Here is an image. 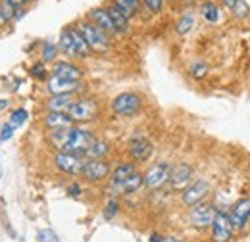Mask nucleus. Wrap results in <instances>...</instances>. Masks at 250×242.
<instances>
[{"label":"nucleus","mask_w":250,"mask_h":242,"mask_svg":"<svg viewBox=\"0 0 250 242\" xmlns=\"http://www.w3.org/2000/svg\"><path fill=\"white\" fill-rule=\"evenodd\" d=\"M50 141L60 152L85 156L89 146L93 144L94 135L89 129H83V127H69V129L52 131L50 133Z\"/></svg>","instance_id":"f257e3e1"},{"label":"nucleus","mask_w":250,"mask_h":242,"mask_svg":"<svg viewBox=\"0 0 250 242\" xmlns=\"http://www.w3.org/2000/svg\"><path fill=\"white\" fill-rule=\"evenodd\" d=\"M143 108V98L137 92H122L112 100V112L122 118H131Z\"/></svg>","instance_id":"f03ea898"},{"label":"nucleus","mask_w":250,"mask_h":242,"mask_svg":"<svg viewBox=\"0 0 250 242\" xmlns=\"http://www.w3.org/2000/svg\"><path fill=\"white\" fill-rule=\"evenodd\" d=\"M65 114L73 120V123H89V121H94L98 114V104L93 98H77L71 102Z\"/></svg>","instance_id":"7ed1b4c3"},{"label":"nucleus","mask_w":250,"mask_h":242,"mask_svg":"<svg viewBox=\"0 0 250 242\" xmlns=\"http://www.w3.org/2000/svg\"><path fill=\"white\" fill-rule=\"evenodd\" d=\"M218 213V208L210 202H200L188 210V223L194 229H208L214 223V217Z\"/></svg>","instance_id":"20e7f679"},{"label":"nucleus","mask_w":250,"mask_h":242,"mask_svg":"<svg viewBox=\"0 0 250 242\" xmlns=\"http://www.w3.org/2000/svg\"><path fill=\"white\" fill-rule=\"evenodd\" d=\"M79 33L83 35L85 42L89 44V48L94 52H106L108 50V35L104 31H100L91 21H83L77 25Z\"/></svg>","instance_id":"39448f33"},{"label":"nucleus","mask_w":250,"mask_h":242,"mask_svg":"<svg viewBox=\"0 0 250 242\" xmlns=\"http://www.w3.org/2000/svg\"><path fill=\"white\" fill-rule=\"evenodd\" d=\"M250 217V198H239L229 210H227V219L231 223L233 233H241L247 229Z\"/></svg>","instance_id":"423d86ee"},{"label":"nucleus","mask_w":250,"mask_h":242,"mask_svg":"<svg viewBox=\"0 0 250 242\" xmlns=\"http://www.w3.org/2000/svg\"><path fill=\"white\" fill-rule=\"evenodd\" d=\"M169 175H171V163L167 161H158L154 165H150L146 169V173L143 175L145 179V186L150 190H158L164 184L169 182Z\"/></svg>","instance_id":"0eeeda50"},{"label":"nucleus","mask_w":250,"mask_h":242,"mask_svg":"<svg viewBox=\"0 0 250 242\" xmlns=\"http://www.w3.org/2000/svg\"><path fill=\"white\" fill-rule=\"evenodd\" d=\"M210 192H212V184L208 181H204V179L192 181L187 188L181 192V202H183L185 206H188V208H192V206H196V204H200V202H206V198H208Z\"/></svg>","instance_id":"6e6552de"},{"label":"nucleus","mask_w":250,"mask_h":242,"mask_svg":"<svg viewBox=\"0 0 250 242\" xmlns=\"http://www.w3.org/2000/svg\"><path fill=\"white\" fill-rule=\"evenodd\" d=\"M110 173H112V165L106 160H85L83 161L81 175H83V179H87L89 182L104 181Z\"/></svg>","instance_id":"1a4fd4ad"},{"label":"nucleus","mask_w":250,"mask_h":242,"mask_svg":"<svg viewBox=\"0 0 250 242\" xmlns=\"http://www.w3.org/2000/svg\"><path fill=\"white\" fill-rule=\"evenodd\" d=\"M54 165H56L58 171H62L65 175H81L83 160H81V156H75V154L58 152L54 156Z\"/></svg>","instance_id":"9d476101"},{"label":"nucleus","mask_w":250,"mask_h":242,"mask_svg":"<svg viewBox=\"0 0 250 242\" xmlns=\"http://www.w3.org/2000/svg\"><path fill=\"white\" fill-rule=\"evenodd\" d=\"M210 237L212 242H231L233 239V229L227 219V212H218L214 217V223L210 227Z\"/></svg>","instance_id":"9b49d317"},{"label":"nucleus","mask_w":250,"mask_h":242,"mask_svg":"<svg viewBox=\"0 0 250 242\" xmlns=\"http://www.w3.org/2000/svg\"><path fill=\"white\" fill-rule=\"evenodd\" d=\"M192 182V167L188 163H177L171 165V175H169V184L173 190H185Z\"/></svg>","instance_id":"f8f14e48"},{"label":"nucleus","mask_w":250,"mask_h":242,"mask_svg":"<svg viewBox=\"0 0 250 242\" xmlns=\"http://www.w3.org/2000/svg\"><path fill=\"white\" fill-rule=\"evenodd\" d=\"M81 89V81H69V79H62L56 75H50L46 79V91L50 92V96L56 94H73Z\"/></svg>","instance_id":"ddd939ff"},{"label":"nucleus","mask_w":250,"mask_h":242,"mask_svg":"<svg viewBox=\"0 0 250 242\" xmlns=\"http://www.w3.org/2000/svg\"><path fill=\"white\" fill-rule=\"evenodd\" d=\"M127 152H129V156H131L135 161H146V160L152 156L154 146H152V142H150L148 139L137 137V139H133V141L129 142Z\"/></svg>","instance_id":"4468645a"},{"label":"nucleus","mask_w":250,"mask_h":242,"mask_svg":"<svg viewBox=\"0 0 250 242\" xmlns=\"http://www.w3.org/2000/svg\"><path fill=\"white\" fill-rule=\"evenodd\" d=\"M52 75L62 77V79H69V81H81L83 71H81V67H77L71 61H56L52 65Z\"/></svg>","instance_id":"2eb2a0df"},{"label":"nucleus","mask_w":250,"mask_h":242,"mask_svg":"<svg viewBox=\"0 0 250 242\" xmlns=\"http://www.w3.org/2000/svg\"><path fill=\"white\" fill-rule=\"evenodd\" d=\"M89 18H91V23H94L98 29L104 31L106 35L116 33L114 23H112V20H110V16H108V10H104V8H94V10L89 12Z\"/></svg>","instance_id":"dca6fc26"},{"label":"nucleus","mask_w":250,"mask_h":242,"mask_svg":"<svg viewBox=\"0 0 250 242\" xmlns=\"http://www.w3.org/2000/svg\"><path fill=\"white\" fill-rule=\"evenodd\" d=\"M44 125L50 131H60V129H69L73 127V120L65 112H48L44 116Z\"/></svg>","instance_id":"f3484780"},{"label":"nucleus","mask_w":250,"mask_h":242,"mask_svg":"<svg viewBox=\"0 0 250 242\" xmlns=\"http://www.w3.org/2000/svg\"><path fill=\"white\" fill-rule=\"evenodd\" d=\"M133 173H137V167H135V163H131V161H125V163L116 165L114 171L110 173V182H112V186L118 188V186H120L122 182L127 181Z\"/></svg>","instance_id":"a211bd4d"},{"label":"nucleus","mask_w":250,"mask_h":242,"mask_svg":"<svg viewBox=\"0 0 250 242\" xmlns=\"http://www.w3.org/2000/svg\"><path fill=\"white\" fill-rule=\"evenodd\" d=\"M73 94H56V96H50L46 100V110L48 112H67V108L71 106L73 102Z\"/></svg>","instance_id":"6ab92c4d"},{"label":"nucleus","mask_w":250,"mask_h":242,"mask_svg":"<svg viewBox=\"0 0 250 242\" xmlns=\"http://www.w3.org/2000/svg\"><path fill=\"white\" fill-rule=\"evenodd\" d=\"M108 10V16H110V20H112V23H114V29L116 33H120V35H124L129 31V18H125L124 14L112 4L110 8H106Z\"/></svg>","instance_id":"aec40b11"},{"label":"nucleus","mask_w":250,"mask_h":242,"mask_svg":"<svg viewBox=\"0 0 250 242\" xmlns=\"http://www.w3.org/2000/svg\"><path fill=\"white\" fill-rule=\"evenodd\" d=\"M110 152V142L104 139H94L93 144L87 150V160H104V156Z\"/></svg>","instance_id":"412c9836"},{"label":"nucleus","mask_w":250,"mask_h":242,"mask_svg":"<svg viewBox=\"0 0 250 242\" xmlns=\"http://www.w3.org/2000/svg\"><path fill=\"white\" fill-rule=\"evenodd\" d=\"M141 186H145V179H143V175H141V173H133V175H131L125 182H122L116 190H118V192H122V194H135Z\"/></svg>","instance_id":"4be33fe9"},{"label":"nucleus","mask_w":250,"mask_h":242,"mask_svg":"<svg viewBox=\"0 0 250 242\" xmlns=\"http://www.w3.org/2000/svg\"><path fill=\"white\" fill-rule=\"evenodd\" d=\"M69 33H71V39H73L75 54H77L79 58L89 56V54H91V48H89V44L85 42V39H83V35L79 33V29H77V27H69Z\"/></svg>","instance_id":"5701e85b"},{"label":"nucleus","mask_w":250,"mask_h":242,"mask_svg":"<svg viewBox=\"0 0 250 242\" xmlns=\"http://www.w3.org/2000/svg\"><path fill=\"white\" fill-rule=\"evenodd\" d=\"M114 6L124 14L125 18H133L139 12L141 0H114Z\"/></svg>","instance_id":"b1692460"},{"label":"nucleus","mask_w":250,"mask_h":242,"mask_svg":"<svg viewBox=\"0 0 250 242\" xmlns=\"http://www.w3.org/2000/svg\"><path fill=\"white\" fill-rule=\"evenodd\" d=\"M200 14H202V18H204L208 23H216L219 20V8L212 0H208V2H204V4L200 6Z\"/></svg>","instance_id":"393cba45"},{"label":"nucleus","mask_w":250,"mask_h":242,"mask_svg":"<svg viewBox=\"0 0 250 242\" xmlns=\"http://www.w3.org/2000/svg\"><path fill=\"white\" fill-rule=\"evenodd\" d=\"M58 48L62 50L63 54H67V56H77V54H75V46H73V39H71L69 29H63L62 33H60Z\"/></svg>","instance_id":"a878e982"},{"label":"nucleus","mask_w":250,"mask_h":242,"mask_svg":"<svg viewBox=\"0 0 250 242\" xmlns=\"http://www.w3.org/2000/svg\"><path fill=\"white\" fill-rule=\"evenodd\" d=\"M25 120H27V110H23V108H18L12 116H10V125L16 129V127H20V125H23L25 123Z\"/></svg>","instance_id":"bb28decb"},{"label":"nucleus","mask_w":250,"mask_h":242,"mask_svg":"<svg viewBox=\"0 0 250 242\" xmlns=\"http://www.w3.org/2000/svg\"><path fill=\"white\" fill-rule=\"evenodd\" d=\"M192 23H194V18H192V14H185L179 21H177V33L179 35H185L188 31L192 29Z\"/></svg>","instance_id":"cd10ccee"},{"label":"nucleus","mask_w":250,"mask_h":242,"mask_svg":"<svg viewBox=\"0 0 250 242\" xmlns=\"http://www.w3.org/2000/svg\"><path fill=\"white\" fill-rule=\"evenodd\" d=\"M56 52H58V46L54 42H44L42 44V61H52L56 58Z\"/></svg>","instance_id":"c85d7f7f"},{"label":"nucleus","mask_w":250,"mask_h":242,"mask_svg":"<svg viewBox=\"0 0 250 242\" xmlns=\"http://www.w3.org/2000/svg\"><path fill=\"white\" fill-rule=\"evenodd\" d=\"M120 212V204H118V200H114V198H110L108 202H106V208H104V217L106 219H114L116 215Z\"/></svg>","instance_id":"c756f323"},{"label":"nucleus","mask_w":250,"mask_h":242,"mask_svg":"<svg viewBox=\"0 0 250 242\" xmlns=\"http://www.w3.org/2000/svg\"><path fill=\"white\" fill-rule=\"evenodd\" d=\"M206 73H208V65H206V63H202V61H194V63L190 65V75H192V77L202 79Z\"/></svg>","instance_id":"7c9ffc66"},{"label":"nucleus","mask_w":250,"mask_h":242,"mask_svg":"<svg viewBox=\"0 0 250 242\" xmlns=\"http://www.w3.org/2000/svg\"><path fill=\"white\" fill-rule=\"evenodd\" d=\"M152 14H158V12H162V6H164V0H141Z\"/></svg>","instance_id":"2f4dec72"},{"label":"nucleus","mask_w":250,"mask_h":242,"mask_svg":"<svg viewBox=\"0 0 250 242\" xmlns=\"http://www.w3.org/2000/svg\"><path fill=\"white\" fill-rule=\"evenodd\" d=\"M31 75H33V77H37V79H44V77H46V69H44L42 61L33 65V67H31Z\"/></svg>","instance_id":"473e14b6"},{"label":"nucleus","mask_w":250,"mask_h":242,"mask_svg":"<svg viewBox=\"0 0 250 242\" xmlns=\"http://www.w3.org/2000/svg\"><path fill=\"white\" fill-rule=\"evenodd\" d=\"M12 135H14V127H12L10 123H6V125L0 129V142L10 141V139H12Z\"/></svg>","instance_id":"72a5a7b5"},{"label":"nucleus","mask_w":250,"mask_h":242,"mask_svg":"<svg viewBox=\"0 0 250 242\" xmlns=\"http://www.w3.org/2000/svg\"><path fill=\"white\" fill-rule=\"evenodd\" d=\"M39 239H41L42 242H58V239H56V235H54L52 231H48V229L41 231V233H39Z\"/></svg>","instance_id":"f704fd0d"},{"label":"nucleus","mask_w":250,"mask_h":242,"mask_svg":"<svg viewBox=\"0 0 250 242\" xmlns=\"http://www.w3.org/2000/svg\"><path fill=\"white\" fill-rule=\"evenodd\" d=\"M231 12H235V16H237V18H243V16L247 14V4H245L243 0H239V2L235 4V8H233Z\"/></svg>","instance_id":"c9c22d12"},{"label":"nucleus","mask_w":250,"mask_h":242,"mask_svg":"<svg viewBox=\"0 0 250 242\" xmlns=\"http://www.w3.org/2000/svg\"><path fill=\"white\" fill-rule=\"evenodd\" d=\"M81 192H83V190H81V186H79L77 182H73V184L67 186V194H69V196H79Z\"/></svg>","instance_id":"e433bc0d"},{"label":"nucleus","mask_w":250,"mask_h":242,"mask_svg":"<svg viewBox=\"0 0 250 242\" xmlns=\"http://www.w3.org/2000/svg\"><path fill=\"white\" fill-rule=\"evenodd\" d=\"M6 2H8V4H12L14 8H21V6H25L29 0H6Z\"/></svg>","instance_id":"4c0bfd02"},{"label":"nucleus","mask_w":250,"mask_h":242,"mask_svg":"<svg viewBox=\"0 0 250 242\" xmlns=\"http://www.w3.org/2000/svg\"><path fill=\"white\" fill-rule=\"evenodd\" d=\"M237 2H239V0H223V4H225V6H227V8H229V10H233V8H235V4H237Z\"/></svg>","instance_id":"58836bf2"},{"label":"nucleus","mask_w":250,"mask_h":242,"mask_svg":"<svg viewBox=\"0 0 250 242\" xmlns=\"http://www.w3.org/2000/svg\"><path fill=\"white\" fill-rule=\"evenodd\" d=\"M150 242H164V237H160V235H152V237H150Z\"/></svg>","instance_id":"ea45409f"},{"label":"nucleus","mask_w":250,"mask_h":242,"mask_svg":"<svg viewBox=\"0 0 250 242\" xmlns=\"http://www.w3.org/2000/svg\"><path fill=\"white\" fill-rule=\"evenodd\" d=\"M8 20H6V16H4V12H2V6H0V25H4Z\"/></svg>","instance_id":"a19ab883"},{"label":"nucleus","mask_w":250,"mask_h":242,"mask_svg":"<svg viewBox=\"0 0 250 242\" xmlns=\"http://www.w3.org/2000/svg\"><path fill=\"white\" fill-rule=\"evenodd\" d=\"M164 242H183L179 239H173V237H164Z\"/></svg>","instance_id":"79ce46f5"},{"label":"nucleus","mask_w":250,"mask_h":242,"mask_svg":"<svg viewBox=\"0 0 250 242\" xmlns=\"http://www.w3.org/2000/svg\"><path fill=\"white\" fill-rule=\"evenodd\" d=\"M8 106V100H0V110H4Z\"/></svg>","instance_id":"37998d69"},{"label":"nucleus","mask_w":250,"mask_h":242,"mask_svg":"<svg viewBox=\"0 0 250 242\" xmlns=\"http://www.w3.org/2000/svg\"><path fill=\"white\" fill-rule=\"evenodd\" d=\"M0 177H2V158H0Z\"/></svg>","instance_id":"c03bdc74"},{"label":"nucleus","mask_w":250,"mask_h":242,"mask_svg":"<svg viewBox=\"0 0 250 242\" xmlns=\"http://www.w3.org/2000/svg\"><path fill=\"white\" fill-rule=\"evenodd\" d=\"M249 225H250V217H249Z\"/></svg>","instance_id":"a18cd8bd"},{"label":"nucleus","mask_w":250,"mask_h":242,"mask_svg":"<svg viewBox=\"0 0 250 242\" xmlns=\"http://www.w3.org/2000/svg\"><path fill=\"white\" fill-rule=\"evenodd\" d=\"M0 129H2V127H0Z\"/></svg>","instance_id":"49530a36"}]
</instances>
